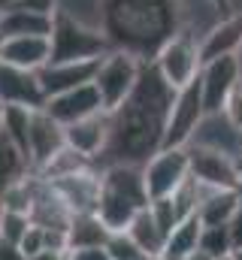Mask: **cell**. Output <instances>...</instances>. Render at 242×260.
<instances>
[{"instance_id":"cell-1","label":"cell","mask_w":242,"mask_h":260,"mask_svg":"<svg viewBox=\"0 0 242 260\" xmlns=\"http://www.w3.org/2000/svg\"><path fill=\"white\" fill-rule=\"evenodd\" d=\"M173 97H176V88H170L164 76L158 73V67L145 61L133 94L115 112H109L112 133H109L106 151L97 157V167L145 164L155 151H161Z\"/></svg>"},{"instance_id":"cell-2","label":"cell","mask_w":242,"mask_h":260,"mask_svg":"<svg viewBox=\"0 0 242 260\" xmlns=\"http://www.w3.org/2000/svg\"><path fill=\"white\" fill-rule=\"evenodd\" d=\"M152 203L145 188V173L142 164H112L100 167V203L97 215L103 224L115 233L127 230V224Z\"/></svg>"},{"instance_id":"cell-3","label":"cell","mask_w":242,"mask_h":260,"mask_svg":"<svg viewBox=\"0 0 242 260\" xmlns=\"http://www.w3.org/2000/svg\"><path fill=\"white\" fill-rule=\"evenodd\" d=\"M142 64H145L142 58H136L130 52H121V49H112V52H106L100 58L97 76H94V88H97L106 112H115L133 94V88L139 82V73H142Z\"/></svg>"},{"instance_id":"cell-4","label":"cell","mask_w":242,"mask_h":260,"mask_svg":"<svg viewBox=\"0 0 242 260\" xmlns=\"http://www.w3.org/2000/svg\"><path fill=\"white\" fill-rule=\"evenodd\" d=\"M106 52H112L109 40L103 30L79 24L67 15H55V27H52V61H94L103 58ZM49 61V64H52Z\"/></svg>"},{"instance_id":"cell-5","label":"cell","mask_w":242,"mask_h":260,"mask_svg":"<svg viewBox=\"0 0 242 260\" xmlns=\"http://www.w3.org/2000/svg\"><path fill=\"white\" fill-rule=\"evenodd\" d=\"M152 64L158 67V73L164 76V82L170 88H185L191 85L200 70H203V55H200V37L191 34V30H179L173 34L161 49L158 55L152 58Z\"/></svg>"},{"instance_id":"cell-6","label":"cell","mask_w":242,"mask_h":260,"mask_svg":"<svg viewBox=\"0 0 242 260\" xmlns=\"http://www.w3.org/2000/svg\"><path fill=\"white\" fill-rule=\"evenodd\" d=\"M145 188L152 200L161 197H173L182 185L191 179V157H188V145H173V148H161L155 151L145 164Z\"/></svg>"},{"instance_id":"cell-7","label":"cell","mask_w":242,"mask_h":260,"mask_svg":"<svg viewBox=\"0 0 242 260\" xmlns=\"http://www.w3.org/2000/svg\"><path fill=\"white\" fill-rule=\"evenodd\" d=\"M203 118H206V100H203V82H200V76H197L191 85L179 88L176 97H173V106H170V115H167L164 148L188 145Z\"/></svg>"},{"instance_id":"cell-8","label":"cell","mask_w":242,"mask_h":260,"mask_svg":"<svg viewBox=\"0 0 242 260\" xmlns=\"http://www.w3.org/2000/svg\"><path fill=\"white\" fill-rule=\"evenodd\" d=\"M188 157H191V176L209 188H236L239 182V164L233 154L188 142Z\"/></svg>"},{"instance_id":"cell-9","label":"cell","mask_w":242,"mask_h":260,"mask_svg":"<svg viewBox=\"0 0 242 260\" xmlns=\"http://www.w3.org/2000/svg\"><path fill=\"white\" fill-rule=\"evenodd\" d=\"M200 82H203V100H206V115L209 112H221L224 103L230 100V94L236 91L242 82V61L239 55H224L215 61H206L200 70Z\"/></svg>"},{"instance_id":"cell-10","label":"cell","mask_w":242,"mask_h":260,"mask_svg":"<svg viewBox=\"0 0 242 260\" xmlns=\"http://www.w3.org/2000/svg\"><path fill=\"white\" fill-rule=\"evenodd\" d=\"M0 100L3 106H24V109H43L46 94L40 85V76L21 67L0 61Z\"/></svg>"},{"instance_id":"cell-11","label":"cell","mask_w":242,"mask_h":260,"mask_svg":"<svg viewBox=\"0 0 242 260\" xmlns=\"http://www.w3.org/2000/svg\"><path fill=\"white\" fill-rule=\"evenodd\" d=\"M27 142H31V164H34V173H37L67 145V130L46 109H34L31 112V127H27Z\"/></svg>"},{"instance_id":"cell-12","label":"cell","mask_w":242,"mask_h":260,"mask_svg":"<svg viewBox=\"0 0 242 260\" xmlns=\"http://www.w3.org/2000/svg\"><path fill=\"white\" fill-rule=\"evenodd\" d=\"M97 67H100V58H94V61H52V64H46L37 73L46 100L58 97L64 91H73V88H82V85L94 82Z\"/></svg>"},{"instance_id":"cell-13","label":"cell","mask_w":242,"mask_h":260,"mask_svg":"<svg viewBox=\"0 0 242 260\" xmlns=\"http://www.w3.org/2000/svg\"><path fill=\"white\" fill-rule=\"evenodd\" d=\"M64 130H67V145L97 164V157L106 151V142H109V133H112V115L103 109V112H94L82 121L67 124Z\"/></svg>"},{"instance_id":"cell-14","label":"cell","mask_w":242,"mask_h":260,"mask_svg":"<svg viewBox=\"0 0 242 260\" xmlns=\"http://www.w3.org/2000/svg\"><path fill=\"white\" fill-rule=\"evenodd\" d=\"M55 121H60L64 127L73 124V121H82L94 112H103V100L94 88V82L82 85V88H73V91H64L58 97H49L46 106H43Z\"/></svg>"},{"instance_id":"cell-15","label":"cell","mask_w":242,"mask_h":260,"mask_svg":"<svg viewBox=\"0 0 242 260\" xmlns=\"http://www.w3.org/2000/svg\"><path fill=\"white\" fill-rule=\"evenodd\" d=\"M0 61L40 73L52 61V37H0Z\"/></svg>"},{"instance_id":"cell-16","label":"cell","mask_w":242,"mask_h":260,"mask_svg":"<svg viewBox=\"0 0 242 260\" xmlns=\"http://www.w3.org/2000/svg\"><path fill=\"white\" fill-rule=\"evenodd\" d=\"M52 185L64 197V203L70 206L73 215L97 212V203H100V167H88V170L73 173L67 179H58Z\"/></svg>"},{"instance_id":"cell-17","label":"cell","mask_w":242,"mask_h":260,"mask_svg":"<svg viewBox=\"0 0 242 260\" xmlns=\"http://www.w3.org/2000/svg\"><path fill=\"white\" fill-rule=\"evenodd\" d=\"M242 52V9L218 18L203 37H200V55L203 64L224 58V55H239Z\"/></svg>"},{"instance_id":"cell-18","label":"cell","mask_w":242,"mask_h":260,"mask_svg":"<svg viewBox=\"0 0 242 260\" xmlns=\"http://www.w3.org/2000/svg\"><path fill=\"white\" fill-rule=\"evenodd\" d=\"M191 142H197V145H209V148H218V151H227V154H233L236 164H239L242 133L230 124V118H227L224 112H209V115L200 121L197 133L191 136Z\"/></svg>"},{"instance_id":"cell-19","label":"cell","mask_w":242,"mask_h":260,"mask_svg":"<svg viewBox=\"0 0 242 260\" xmlns=\"http://www.w3.org/2000/svg\"><path fill=\"white\" fill-rule=\"evenodd\" d=\"M127 236L142 248L145 257H164V248H167V236H170V233L158 224L152 206H145V209L127 224Z\"/></svg>"},{"instance_id":"cell-20","label":"cell","mask_w":242,"mask_h":260,"mask_svg":"<svg viewBox=\"0 0 242 260\" xmlns=\"http://www.w3.org/2000/svg\"><path fill=\"white\" fill-rule=\"evenodd\" d=\"M242 206V197L236 188H209L200 200L197 218L209 227V224H230V218L236 215V209Z\"/></svg>"},{"instance_id":"cell-21","label":"cell","mask_w":242,"mask_h":260,"mask_svg":"<svg viewBox=\"0 0 242 260\" xmlns=\"http://www.w3.org/2000/svg\"><path fill=\"white\" fill-rule=\"evenodd\" d=\"M55 15H40L31 9H9L0 15V37H52Z\"/></svg>"},{"instance_id":"cell-22","label":"cell","mask_w":242,"mask_h":260,"mask_svg":"<svg viewBox=\"0 0 242 260\" xmlns=\"http://www.w3.org/2000/svg\"><path fill=\"white\" fill-rule=\"evenodd\" d=\"M109 233L112 230L103 224L97 212H85V215H73L67 239H70V248H94V245H106Z\"/></svg>"},{"instance_id":"cell-23","label":"cell","mask_w":242,"mask_h":260,"mask_svg":"<svg viewBox=\"0 0 242 260\" xmlns=\"http://www.w3.org/2000/svg\"><path fill=\"white\" fill-rule=\"evenodd\" d=\"M200 233H203V221H200L197 215L182 218L179 224L170 230V236H167L164 257H167V260H185L191 251H197V248H200Z\"/></svg>"},{"instance_id":"cell-24","label":"cell","mask_w":242,"mask_h":260,"mask_svg":"<svg viewBox=\"0 0 242 260\" xmlns=\"http://www.w3.org/2000/svg\"><path fill=\"white\" fill-rule=\"evenodd\" d=\"M88 167H97L91 157H85V154H79L76 148H70V145H64L58 154L43 167V170H37L46 182H58V179H67V176H73V173H82V170H88Z\"/></svg>"},{"instance_id":"cell-25","label":"cell","mask_w":242,"mask_h":260,"mask_svg":"<svg viewBox=\"0 0 242 260\" xmlns=\"http://www.w3.org/2000/svg\"><path fill=\"white\" fill-rule=\"evenodd\" d=\"M200 248L209 251L212 257H224V254H233V242H230V227L227 224H203V233H200Z\"/></svg>"},{"instance_id":"cell-26","label":"cell","mask_w":242,"mask_h":260,"mask_svg":"<svg viewBox=\"0 0 242 260\" xmlns=\"http://www.w3.org/2000/svg\"><path fill=\"white\" fill-rule=\"evenodd\" d=\"M31 224H34L31 215H24V212H6L3 209V215H0V239L21 245V239L31 230Z\"/></svg>"},{"instance_id":"cell-27","label":"cell","mask_w":242,"mask_h":260,"mask_svg":"<svg viewBox=\"0 0 242 260\" xmlns=\"http://www.w3.org/2000/svg\"><path fill=\"white\" fill-rule=\"evenodd\" d=\"M106 251H109V257L112 260H139V257H145L142 248L127 236V230H115V233H109V239H106Z\"/></svg>"},{"instance_id":"cell-28","label":"cell","mask_w":242,"mask_h":260,"mask_svg":"<svg viewBox=\"0 0 242 260\" xmlns=\"http://www.w3.org/2000/svg\"><path fill=\"white\" fill-rule=\"evenodd\" d=\"M21 251H24L27 257H34V254L46 251V230H43V227H37V224H31V230H27V233H24V239H21Z\"/></svg>"},{"instance_id":"cell-29","label":"cell","mask_w":242,"mask_h":260,"mask_svg":"<svg viewBox=\"0 0 242 260\" xmlns=\"http://www.w3.org/2000/svg\"><path fill=\"white\" fill-rule=\"evenodd\" d=\"M221 112H224V115L230 118V124L242 133V82L236 85V91L230 94V100L224 103V109H221Z\"/></svg>"},{"instance_id":"cell-30","label":"cell","mask_w":242,"mask_h":260,"mask_svg":"<svg viewBox=\"0 0 242 260\" xmlns=\"http://www.w3.org/2000/svg\"><path fill=\"white\" fill-rule=\"evenodd\" d=\"M58 3L60 0H18L21 9L40 12V15H58Z\"/></svg>"},{"instance_id":"cell-31","label":"cell","mask_w":242,"mask_h":260,"mask_svg":"<svg viewBox=\"0 0 242 260\" xmlns=\"http://www.w3.org/2000/svg\"><path fill=\"white\" fill-rule=\"evenodd\" d=\"M70 260H112L106 245H94V248H70Z\"/></svg>"},{"instance_id":"cell-32","label":"cell","mask_w":242,"mask_h":260,"mask_svg":"<svg viewBox=\"0 0 242 260\" xmlns=\"http://www.w3.org/2000/svg\"><path fill=\"white\" fill-rule=\"evenodd\" d=\"M230 242H233V251H239L242 248V206L236 209V215L230 218Z\"/></svg>"},{"instance_id":"cell-33","label":"cell","mask_w":242,"mask_h":260,"mask_svg":"<svg viewBox=\"0 0 242 260\" xmlns=\"http://www.w3.org/2000/svg\"><path fill=\"white\" fill-rule=\"evenodd\" d=\"M0 260H27V254L21 251V245L0 239Z\"/></svg>"},{"instance_id":"cell-34","label":"cell","mask_w":242,"mask_h":260,"mask_svg":"<svg viewBox=\"0 0 242 260\" xmlns=\"http://www.w3.org/2000/svg\"><path fill=\"white\" fill-rule=\"evenodd\" d=\"M27 260H70V251H52V248H46V251H40V254H34V257Z\"/></svg>"},{"instance_id":"cell-35","label":"cell","mask_w":242,"mask_h":260,"mask_svg":"<svg viewBox=\"0 0 242 260\" xmlns=\"http://www.w3.org/2000/svg\"><path fill=\"white\" fill-rule=\"evenodd\" d=\"M185 260H218V257H212L209 251H203V248H197V251H191V254H188Z\"/></svg>"},{"instance_id":"cell-36","label":"cell","mask_w":242,"mask_h":260,"mask_svg":"<svg viewBox=\"0 0 242 260\" xmlns=\"http://www.w3.org/2000/svg\"><path fill=\"white\" fill-rule=\"evenodd\" d=\"M18 6V0H0V15H6L9 9H15Z\"/></svg>"},{"instance_id":"cell-37","label":"cell","mask_w":242,"mask_h":260,"mask_svg":"<svg viewBox=\"0 0 242 260\" xmlns=\"http://www.w3.org/2000/svg\"><path fill=\"white\" fill-rule=\"evenodd\" d=\"M3 118H6V106H3V100H0V133H3Z\"/></svg>"},{"instance_id":"cell-38","label":"cell","mask_w":242,"mask_h":260,"mask_svg":"<svg viewBox=\"0 0 242 260\" xmlns=\"http://www.w3.org/2000/svg\"><path fill=\"white\" fill-rule=\"evenodd\" d=\"M236 191H239V197H242V170H239V182H236Z\"/></svg>"},{"instance_id":"cell-39","label":"cell","mask_w":242,"mask_h":260,"mask_svg":"<svg viewBox=\"0 0 242 260\" xmlns=\"http://www.w3.org/2000/svg\"><path fill=\"white\" fill-rule=\"evenodd\" d=\"M233 260H242V248L239 251H233Z\"/></svg>"},{"instance_id":"cell-40","label":"cell","mask_w":242,"mask_h":260,"mask_svg":"<svg viewBox=\"0 0 242 260\" xmlns=\"http://www.w3.org/2000/svg\"><path fill=\"white\" fill-rule=\"evenodd\" d=\"M218 260H233V254H224V257H218Z\"/></svg>"},{"instance_id":"cell-41","label":"cell","mask_w":242,"mask_h":260,"mask_svg":"<svg viewBox=\"0 0 242 260\" xmlns=\"http://www.w3.org/2000/svg\"><path fill=\"white\" fill-rule=\"evenodd\" d=\"M139 260H155V257H139Z\"/></svg>"},{"instance_id":"cell-42","label":"cell","mask_w":242,"mask_h":260,"mask_svg":"<svg viewBox=\"0 0 242 260\" xmlns=\"http://www.w3.org/2000/svg\"><path fill=\"white\" fill-rule=\"evenodd\" d=\"M239 170H242V154H239Z\"/></svg>"},{"instance_id":"cell-43","label":"cell","mask_w":242,"mask_h":260,"mask_svg":"<svg viewBox=\"0 0 242 260\" xmlns=\"http://www.w3.org/2000/svg\"><path fill=\"white\" fill-rule=\"evenodd\" d=\"M0 215H3V203H0Z\"/></svg>"}]
</instances>
